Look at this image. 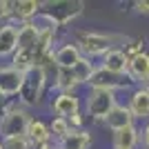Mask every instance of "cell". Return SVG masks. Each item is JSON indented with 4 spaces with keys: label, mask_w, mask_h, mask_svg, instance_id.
<instances>
[{
    "label": "cell",
    "mask_w": 149,
    "mask_h": 149,
    "mask_svg": "<svg viewBox=\"0 0 149 149\" xmlns=\"http://www.w3.org/2000/svg\"><path fill=\"white\" fill-rule=\"evenodd\" d=\"M76 45L85 58L89 60H100L107 51L113 47H123L127 42V36H116V33H102V31H78L76 33Z\"/></svg>",
    "instance_id": "6da1fadb"
},
{
    "label": "cell",
    "mask_w": 149,
    "mask_h": 149,
    "mask_svg": "<svg viewBox=\"0 0 149 149\" xmlns=\"http://www.w3.org/2000/svg\"><path fill=\"white\" fill-rule=\"evenodd\" d=\"M49 87V71L45 67H33L31 71L25 74V80H22V89L18 93V105L25 107L27 111L36 109V107L42 105L45 93Z\"/></svg>",
    "instance_id": "7a4b0ae2"
},
{
    "label": "cell",
    "mask_w": 149,
    "mask_h": 149,
    "mask_svg": "<svg viewBox=\"0 0 149 149\" xmlns=\"http://www.w3.org/2000/svg\"><path fill=\"white\" fill-rule=\"evenodd\" d=\"M31 120V111L18 105V100H7L0 113V140L5 138L27 136V127Z\"/></svg>",
    "instance_id": "3957f363"
},
{
    "label": "cell",
    "mask_w": 149,
    "mask_h": 149,
    "mask_svg": "<svg viewBox=\"0 0 149 149\" xmlns=\"http://www.w3.org/2000/svg\"><path fill=\"white\" fill-rule=\"evenodd\" d=\"M116 105H118V93L107 89H87V96L82 98V111L93 123H105V118Z\"/></svg>",
    "instance_id": "277c9868"
},
{
    "label": "cell",
    "mask_w": 149,
    "mask_h": 149,
    "mask_svg": "<svg viewBox=\"0 0 149 149\" xmlns=\"http://www.w3.org/2000/svg\"><path fill=\"white\" fill-rule=\"evenodd\" d=\"M85 9V2L80 0H49V2H42V11L49 13L51 18L58 22L60 29L69 27Z\"/></svg>",
    "instance_id": "5b68a950"
},
{
    "label": "cell",
    "mask_w": 149,
    "mask_h": 149,
    "mask_svg": "<svg viewBox=\"0 0 149 149\" xmlns=\"http://www.w3.org/2000/svg\"><path fill=\"white\" fill-rule=\"evenodd\" d=\"M87 89H107V91H113V93H118V91L129 93L134 89V85L127 80V76H116V74H111V71H107V69L96 65L91 78L87 82Z\"/></svg>",
    "instance_id": "8992f818"
},
{
    "label": "cell",
    "mask_w": 149,
    "mask_h": 149,
    "mask_svg": "<svg viewBox=\"0 0 149 149\" xmlns=\"http://www.w3.org/2000/svg\"><path fill=\"white\" fill-rule=\"evenodd\" d=\"M25 76L16 71L9 62H0V100H16L22 89Z\"/></svg>",
    "instance_id": "52a82bcc"
},
{
    "label": "cell",
    "mask_w": 149,
    "mask_h": 149,
    "mask_svg": "<svg viewBox=\"0 0 149 149\" xmlns=\"http://www.w3.org/2000/svg\"><path fill=\"white\" fill-rule=\"evenodd\" d=\"M47 107H49L51 116L69 118V116L82 111V98L78 93H51Z\"/></svg>",
    "instance_id": "ba28073f"
},
{
    "label": "cell",
    "mask_w": 149,
    "mask_h": 149,
    "mask_svg": "<svg viewBox=\"0 0 149 149\" xmlns=\"http://www.w3.org/2000/svg\"><path fill=\"white\" fill-rule=\"evenodd\" d=\"M40 11H42V2L40 0H11L9 22H13L16 27L25 25V22H31Z\"/></svg>",
    "instance_id": "9c48e42d"
},
{
    "label": "cell",
    "mask_w": 149,
    "mask_h": 149,
    "mask_svg": "<svg viewBox=\"0 0 149 149\" xmlns=\"http://www.w3.org/2000/svg\"><path fill=\"white\" fill-rule=\"evenodd\" d=\"M80 58H82V54L78 49V45L71 42V40H65V42L56 45V49L51 54V62H54L56 69H71Z\"/></svg>",
    "instance_id": "30bf717a"
},
{
    "label": "cell",
    "mask_w": 149,
    "mask_h": 149,
    "mask_svg": "<svg viewBox=\"0 0 149 149\" xmlns=\"http://www.w3.org/2000/svg\"><path fill=\"white\" fill-rule=\"evenodd\" d=\"M102 125H105L111 134H118L120 129H127L131 125H136V118H134V113L129 111V107L125 105V102H118V105L109 111V116L105 118Z\"/></svg>",
    "instance_id": "8fae6325"
},
{
    "label": "cell",
    "mask_w": 149,
    "mask_h": 149,
    "mask_svg": "<svg viewBox=\"0 0 149 149\" xmlns=\"http://www.w3.org/2000/svg\"><path fill=\"white\" fill-rule=\"evenodd\" d=\"M18 49V27L13 22L0 25V62H9Z\"/></svg>",
    "instance_id": "7c38bea8"
},
{
    "label": "cell",
    "mask_w": 149,
    "mask_h": 149,
    "mask_svg": "<svg viewBox=\"0 0 149 149\" xmlns=\"http://www.w3.org/2000/svg\"><path fill=\"white\" fill-rule=\"evenodd\" d=\"M125 105L129 107V111L134 113L136 120H143L147 123L149 120V91L143 87H134L127 96V102Z\"/></svg>",
    "instance_id": "4fadbf2b"
},
{
    "label": "cell",
    "mask_w": 149,
    "mask_h": 149,
    "mask_svg": "<svg viewBox=\"0 0 149 149\" xmlns=\"http://www.w3.org/2000/svg\"><path fill=\"white\" fill-rule=\"evenodd\" d=\"M127 65H129V58L125 56V51L120 47H113L111 51H107L98 62V67L107 69L116 76H127Z\"/></svg>",
    "instance_id": "5bb4252c"
},
{
    "label": "cell",
    "mask_w": 149,
    "mask_h": 149,
    "mask_svg": "<svg viewBox=\"0 0 149 149\" xmlns=\"http://www.w3.org/2000/svg\"><path fill=\"white\" fill-rule=\"evenodd\" d=\"M147 76H149V54L145 51V54L129 60V65H127V80L134 87H140Z\"/></svg>",
    "instance_id": "9a60e30c"
},
{
    "label": "cell",
    "mask_w": 149,
    "mask_h": 149,
    "mask_svg": "<svg viewBox=\"0 0 149 149\" xmlns=\"http://www.w3.org/2000/svg\"><path fill=\"white\" fill-rule=\"evenodd\" d=\"M93 143L87 129H71L65 138L56 140V149H89Z\"/></svg>",
    "instance_id": "2e32d148"
},
{
    "label": "cell",
    "mask_w": 149,
    "mask_h": 149,
    "mask_svg": "<svg viewBox=\"0 0 149 149\" xmlns=\"http://www.w3.org/2000/svg\"><path fill=\"white\" fill-rule=\"evenodd\" d=\"M27 140H29L33 147L42 143H51V131H49V123H45L42 118L38 116H31L29 127H27Z\"/></svg>",
    "instance_id": "e0dca14e"
},
{
    "label": "cell",
    "mask_w": 149,
    "mask_h": 149,
    "mask_svg": "<svg viewBox=\"0 0 149 149\" xmlns=\"http://www.w3.org/2000/svg\"><path fill=\"white\" fill-rule=\"evenodd\" d=\"M140 145V127L131 125L127 129L113 134V149H136Z\"/></svg>",
    "instance_id": "ac0fdd59"
},
{
    "label": "cell",
    "mask_w": 149,
    "mask_h": 149,
    "mask_svg": "<svg viewBox=\"0 0 149 149\" xmlns=\"http://www.w3.org/2000/svg\"><path fill=\"white\" fill-rule=\"evenodd\" d=\"M96 65H98V62H93V60H89V58L82 56L80 60L74 65V67L69 69L71 80L76 82V87H87V82H89V78H91L93 69H96Z\"/></svg>",
    "instance_id": "d6986e66"
},
{
    "label": "cell",
    "mask_w": 149,
    "mask_h": 149,
    "mask_svg": "<svg viewBox=\"0 0 149 149\" xmlns=\"http://www.w3.org/2000/svg\"><path fill=\"white\" fill-rule=\"evenodd\" d=\"M38 40H40V33H38V29L33 27V22L18 25V49H16V51L36 49Z\"/></svg>",
    "instance_id": "ffe728a7"
},
{
    "label": "cell",
    "mask_w": 149,
    "mask_h": 149,
    "mask_svg": "<svg viewBox=\"0 0 149 149\" xmlns=\"http://www.w3.org/2000/svg\"><path fill=\"white\" fill-rule=\"evenodd\" d=\"M9 65H11L16 71H20V74L25 76L27 71H31L33 67H38V58H36V51L33 49H27V51H16L11 56V60H9Z\"/></svg>",
    "instance_id": "44dd1931"
},
{
    "label": "cell",
    "mask_w": 149,
    "mask_h": 149,
    "mask_svg": "<svg viewBox=\"0 0 149 149\" xmlns=\"http://www.w3.org/2000/svg\"><path fill=\"white\" fill-rule=\"evenodd\" d=\"M31 22H33V27L38 29V33H40V36H58V31H60L58 22L51 18L49 13H45V11H40L36 18L31 20Z\"/></svg>",
    "instance_id": "7402d4cb"
},
{
    "label": "cell",
    "mask_w": 149,
    "mask_h": 149,
    "mask_svg": "<svg viewBox=\"0 0 149 149\" xmlns=\"http://www.w3.org/2000/svg\"><path fill=\"white\" fill-rule=\"evenodd\" d=\"M49 131H51V140L56 143V140L65 138L69 131H71V125H69V120H67V118H60V116H51Z\"/></svg>",
    "instance_id": "603a6c76"
},
{
    "label": "cell",
    "mask_w": 149,
    "mask_h": 149,
    "mask_svg": "<svg viewBox=\"0 0 149 149\" xmlns=\"http://www.w3.org/2000/svg\"><path fill=\"white\" fill-rule=\"evenodd\" d=\"M120 49H123L125 56L131 60V58H136V56H140V54H145V38H127V42H125Z\"/></svg>",
    "instance_id": "cb8c5ba5"
},
{
    "label": "cell",
    "mask_w": 149,
    "mask_h": 149,
    "mask_svg": "<svg viewBox=\"0 0 149 149\" xmlns=\"http://www.w3.org/2000/svg\"><path fill=\"white\" fill-rule=\"evenodd\" d=\"M2 149H33V145L27 140V136H18V138H5L0 140Z\"/></svg>",
    "instance_id": "d4e9b609"
},
{
    "label": "cell",
    "mask_w": 149,
    "mask_h": 149,
    "mask_svg": "<svg viewBox=\"0 0 149 149\" xmlns=\"http://www.w3.org/2000/svg\"><path fill=\"white\" fill-rule=\"evenodd\" d=\"M69 125H71V129H85V123H87V116H85V111H78L74 113V116H69Z\"/></svg>",
    "instance_id": "484cf974"
},
{
    "label": "cell",
    "mask_w": 149,
    "mask_h": 149,
    "mask_svg": "<svg viewBox=\"0 0 149 149\" xmlns=\"http://www.w3.org/2000/svg\"><path fill=\"white\" fill-rule=\"evenodd\" d=\"M9 16H11V0H0V25L9 22Z\"/></svg>",
    "instance_id": "4316f807"
},
{
    "label": "cell",
    "mask_w": 149,
    "mask_h": 149,
    "mask_svg": "<svg viewBox=\"0 0 149 149\" xmlns=\"http://www.w3.org/2000/svg\"><path fill=\"white\" fill-rule=\"evenodd\" d=\"M140 145L149 147V120L143 123V127H140Z\"/></svg>",
    "instance_id": "83f0119b"
},
{
    "label": "cell",
    "mask_w": 149,
    "mask_h": 149,
    "mask_svg": "<svg viewBox=\"0 0 149 149\" xmlns=\"http://www.w3.org/2000/svg\"><path fill=\"white\" fill-rule=\"evenodd\" d=\"M134 9H136L138 13H143V16H149V0H138V2H134Z\"/></svg>",
    "instance_id": "f1b7e54d"
},
{
    "label": "cell",
    "mask_w": 149,
    "mask_h": 149,
    "mask_svg": "<svg viewBox=\"0 0 149 149\" xmlns=\"http://www.w3.org/2000/svg\"><path fill=\"white\" fill-rule=\"evenodd\" d=\"M33 149H56V143L51 140V143H42V145H36Z\"/></svg>",
    "instance_id": "f546056e"
},
{
    "label": "cell",
    "mask_w": 149,
    "mask_h": 149,
    "mask_svg": "<svg viewBox=\"0 0 149 149\" xmlns=\"http://www.w3.org/2000/svg\"><path fill=\"white\" fill-rule=\"evenodd\" d=\"M140 87H143V89H147V91H149V76H147V78L143 80V85H140Z\"/></svg>",
    "instance_id": "4dcf8cb0"
},
{
    "label": "cell",
    "mask_w": 149,
    "mask_h": 149,
    "mask_svg": "<svg viewBox=\"0 0 149 149\" xmlns=\"http://www.w3.org/2000/svg\"><path fill=\"white\" fill-rule=\"evenodd\" d=\"M0 149H2V143H0Z\"/></svg>",
    "instance_id": "1f68e13d"
},
{
    "label": "cell",
    "mask_w": 149,
    "mask_h": 149,
    "mask_svg": "<svg viewBox=\"0 0 149 149\" xmlns=\"http://www.w3.org/2000/svg\"><path fill=\"white\" fill-rule=\"evenodd\" d=\"M143 149H149V147H143Z\"/></svg>",
    "instance_id": "d6a6232c"
},
{
    "label": "cell",
    "mask_w": 149,
    "mask_h": 149,
    "mask_svg": "<svg viewBox=\"0 0 149 149\" xmlns=\"http://www.w3.org/2000/svg\"><path fill=\"white\" fill-rule=\"evenodd\" d=\"M111 149H113V147H111Z\"/></svg>",
    "instance_id": "836d02e7"
}]
</instances>
